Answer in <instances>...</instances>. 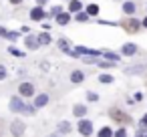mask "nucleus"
Instances as JSON below:
<instances>
[{
    "label": "nucleus",
    "instance_id": "1",
    "mask_svg": "<svg viewBox=\"0 0 147 137\" xmlns=\"http://www.w3.org/2000/svg\"><path fill=\"white\" fill-rule=\"evenodd\" d=\"M10 109H12V111H16V113H34V109L26 107L18 97H12V101H10Z\"/></svg>",
    "mask_w": 147,
    "mask_h": 137
},
{
    "label": "nucleus",
    "instance_id": "2",
    "mask_svg": "<svg viewBox=\"0 0 147 137\" xmlns=\"http://www.w3.org/2000/svg\"><path fill=\"white\" fill-rule=\"evenodd\" d=\"M109 115H111V119H115L117 123H131L129 115H125V113H123V111H119V109H111V111H109Z\"/></svg>",
    "mask_w": 147,
    "mask_h": 137
},
{
    "label": "nucleus",
    "instance_id": "3",
    "mask_svg": "<svg viewBox=\"0 0 147 137\" xmlns=\"http://www.w3.org/2000/svg\"><path fill=\"white\" fill-rule=\"evenodd\" d=\"M79 131H81V135L89 137V135L93 133V123H91V121H87V119H83V121L79 123Z\"/></svg>",
    "mask_w": 147,
    "mask_h": 137
},
{
    "label": "nucleus",
    "instance_id": "4",
    "mask_svg": "<svg viewBox=\"0 0 147 137\" xmlns=\"http://www.w3.org/2000/svg\"><path fill=\"white\" fill-rule=\"evenodd\" d=\"M10 131H12V135H14V137H20V135L24 133V123H22V121H12Z\"/></svg>",
    "mask_w": 147,
    "mask_h": 137
},
{
    "label": "nucleus",
    "instance_id": "5",
    "mask_svg": "<svg viewBox=\"0 0 147 137\" xmlns=\"http://www.w3.org/2000/svg\"><path fill=\"white\" fill-rule=\"evenodd\" d=\"M127 32H137L139 30V22L137 20H123V24H121Z\"/></svg>",
    "mask_w": 147,
    "mask_h": 137
},
{
    "label": "nucleus",
    "instance_id": "6",
    "mask_svg": "<svg viewBox=\"0 0 147 137\" xmlns=\"http://www.w3.org/2000/svg\"><path fill=\"white\" fill-rule=\"evenodd\" d=\"M18 91H20L22 97H30V95H34V87H32L30 83H22V85L18 87Z\"/></svg>",
    "mask_w": 147,
    "mask_h": 137
},
{
    "label": "nucleus",
    "instance_id": "7",
    "mask_svg": "<svg viewBox=\"0 0 147 137\" xmlns=\"http://www.w3.org/2000/svg\"><path fill=\"white\" fill-rule=\"evenodd\" d=\"M42 16H45V10H42V8H34V10L30 12V18H32V20H40Z\"/></svg>",
    "mask_w": 147,
    "mask_h": 137
},
{
    "label": "nucleus",
    "instance_id": "8",
    "mask_svg": "<svg viewBox=\"0 0 147 137\" xmlns=\"http://www.w3.org/2000/svg\"><path fill=\"white\" fill-rule=\"evenodd\" d=\"M57 22H59V24H67V22H69V14H67V12H59V14H57Z\"/></svg>",
    "mask_w": 147,
    "mask_h": 137
},
{
    "label": "nucleus",
    "instance_id": "9",
    "mask_svg": "<svg viewBox=\"0 0 147 137\" xmlns=\"http://www.w3.org/2000/svg\"><path fill=\"white\" fill-rule=\"evenodd\" d=\"M135 51H137L135 45H125L123 47V55H135Z\"/></svg>",
    "mask_w": 147,
    "mask_h": 137
},
{
    "label": "nucleus",
    "instance_id": "10",
    "mask_svg": "<svg viewBox=\"0 0 147 137\" xmlns=\"http://www.w3.org/2000/svg\"><path fill=\"white\" fill-rule=\"evenodd\" d=\"M83 79H85V75H83L81 71H75V73H73V77H71V81H73V83H81Z\"/></svg>",
    "mask_w": 147,
    "mask_h": 137
},
{
    "label": "nucleus",
    "instance_id": "11",
    "mask_svg": "<svg viewBox=\"0 0 147 137\" xmlns=\"http://www.w3.org/2000/svg\"><path fill=\"white\" fill-rule=\"evenodd\" d=\"M47 101H49V97H47V95H38V97H36V103H34V107H42V105H47Z\"/></svg>",
    "mask_w": 147,
    "mask_h": 137
},
{
    "label": "nucleus",
    "instance_id": "12",
    "mask_svg": "<svg viewBox=\"0 0 147 137\" xmlns=\"http://www.w3.org/2000/svg\"><path fill=\"white\" fill-rule=\"evenodd\" d=\"M69 10H73V12H79V10H81V2H79V0H71V4H69Z\"/></svg>",
    "mask_w": 147,
    "mask_h": 137
},
{
    "label": "nucleus",
    "instance_id": "13",
    "mask_svg": "<svg viewBox=\"0 0 147 137\" xmlns=\"http://www.w3.org/2000/svg\"><path fill=\"white\" fill-rule=\"evenodd\" d=\"M87 14H91V16H97V14H99V6H97V4H91V6H87Z\"/></svg>",
    "mask_w": 147,
    "mask_h": 137
},
{
    "label": "nucleus",
    "instance_id": "14",
    "mask_svg": "<svg viewBox=\"0 0 147 137\" xmlns=\"http://www.w3.org/2000/svg\"><path fill=\"white\" fill-rule=\"evenodd\" d=\"M85 113H87V107H83V105H77V107H75V115H77V117H83Z\"/></svg>",
    "mask_w": 147,
    "mask_h": 137
},
{
    "label": "nucleus",
    "instance_id": "15",
    "mask_svg": "<svg viewBox=\"0 0 147 137\" xmlns=\"http://www.w3.org/2000/svg\"><path fill=\"white\" fill-rule=\"evenodd\" d=\"M99 137H113V131H111L109 127H103V129L99 131Z\"/></svg>",
    "mask_w": 147,
    "mask_h": 137
},
{
    "label": "nucleus",
    "instance_id": "16",
    "mask_svg": "<svg viewBox=\"0 0 147 137\" xmlns=\"http://www.w3.org/2000/svg\"><path fill=\"white\" fill-rule=\"evenodd\" d=\"M123 10H125L127 14H133V12H135V4H131V2H127V4L123 6Z\"/></svg>",
    "mask_w": 147,
    "mask_h": 137
},
{
    "label": "nucleus",
    "instance_id": "17",
    "mask_svg": "<svg viewBox=\"0 0 147 137\" xmlns=\"http://www.w3.org/2000/svg\"><path fill=\"white\" fill-rule=\"evenodd\" d=\"M38 43H42V45H49V43H51V36H49V34H40V36H38Z\"/></svg>",
    "mask_w": 147,
    "mask_h": 137
},
{
    "label": "nucleus",
    "instance_id": "18",
    "mask_svg": "<svg viewBox=\"0 0 147 137\" xmlns=\"http://www.w3.org/2000/svg\"><path fill=\"white\" fill-rule=\"evenodd\" d=\"M26 45H28L30 49H36V47H38V43H36V40H28V38H26Z\"/></svg>",
    "mask_w": 147,
    "mask_h": 137
},
{
    "label": "nucleus",
    "instance_id": "19",
    "mask_svg": "<svg viewBox=\"0 0 147 137\" xmlns=\"http://www.w3.org/2000/svg\"><path fill=\"white\" fill-rule=\"evenodd\" d=\"M111 81H113L111 75H103V77H101V83H111Z\"/></svg>",
    "mask_w": 147,
    "mask_h": 137
},
{
    "label": "nucleus",
    "instance_id": "20",
    "mask_svg": "<svg viewBox=\"0 0 147 137\" xmlns=\"http://www.w3.org/2000/svg\"><path fill=\"white\" fill-rule=\"evenodd\" d=\"M4 77H6V69H4L2 65H0V81H2Z\"/></svg>",
    "mask_w": 147,
    "mask_h": 137
},
{
    "label": "nucleus",
    "instance_id": "21",
    "mask_svg": "<svg viewBox=\"0 0 147 137\" xmlns=\"http://www.w3.org/2000/svg\"><path fill=\"white\" fill-rule=\"evenodd\" d=\"M115 137H127V133H125V129H119V131L115 133Z\"/></svg>",
    "mask_w": 147,
    "mask_h": 137
},
{
    "label": "nucleus",
    "instance_id": "22",
    "mask_svg": "<svg viewBox=\"0 0 147 137\" xmlns=\"http://www.w3.org/2000/svg\"><path fill=\"white\" fill-rule=\"evenodd\" d=\"M59 45H61V49H65V51H69V47H67V40H61Z\"/></svg>",
    "mask_w": 147,
    "mask_h": 137
},
{
    "label": "nucleus",
    "instance_id": "23",
    "mask_svg": "<svg viewBox=\"0 0 147 137\" xmlns=\"http://www.w3.org/2000/svg\"><path fill=\"white\" fill-rule=\"evenodd\" d=\"M77 20H87V14H77Z\"/></svg>",
    "mask_w": 147,
    "mask_h": 137
},
{
    "label": "nucleus",
    "instance_id": "24",
    "mask_svg": "<svg viewBox=\"0 0 147 137\" xmlns=\"http://www.w3.org/2000/svg\"><path fill=\"white\" fill-rule=\"evenodd\" d=\"M107 59H113V61H117V55H113V53H107Z\"/></svg>",
    "mask_w": 147,
    "mask_h": 137
},
{
    "label": "nucleus",
    "instance_id": "25",
    "mask_svg": "<svg viewBox=\"0 0 147 137\" xmlns=\"http://www.w3.org/2000/svg\"><path fill=\"white\" fill-rule=\"evenodd\" d=\"M61 129H63V131H65V133H67V131H69V129H71V127H69V123H63V127H61Z\"/></svg>",
    "mask_w": 147,
    "mask_h": 137
},
{
    "label": "nucleus",
    "instance_id": "26",
    "mask_svg": "<svg viewBox=\"0 0 147 137\" xmlns=\"http://www.w3.org/2000/svg\"><path fill=\"white\" fill-rule=\"evenodd\" d=\"M10 2H12V4H20V2H22V0H10Z\"/></svg>",
    "mask_w": 147,
    "mask_h": 137
},
{
    "label": "nucleus",
    "instance_id": "27",
    "mask_svg": "<svg viewBox=\"0 0 147 137\" xmlns=\"http://www.w3.org/2000/svg\"><path fill=\"white\" fill-rule=\"evenodd\" d=\"M143 125H147V115H145V117H143Z\"/></svg>",
    "mask_w": 147,
    "mask_h": 137
},
{
    "label": "nucleus",
    "instance_id": "28",
    "mask_svg": "<svg viewBox=\"0 0 147 137\" xmlns=\"http://www.w3.org/2000/svg\"><path fill=\"white\" fill-rule=\"evenodd\" d=\"M143 26H147V18H145V20H143Z\"/></svg>",
    "mask_w": 147,
    "mask_h": 137
}]
</instances>
